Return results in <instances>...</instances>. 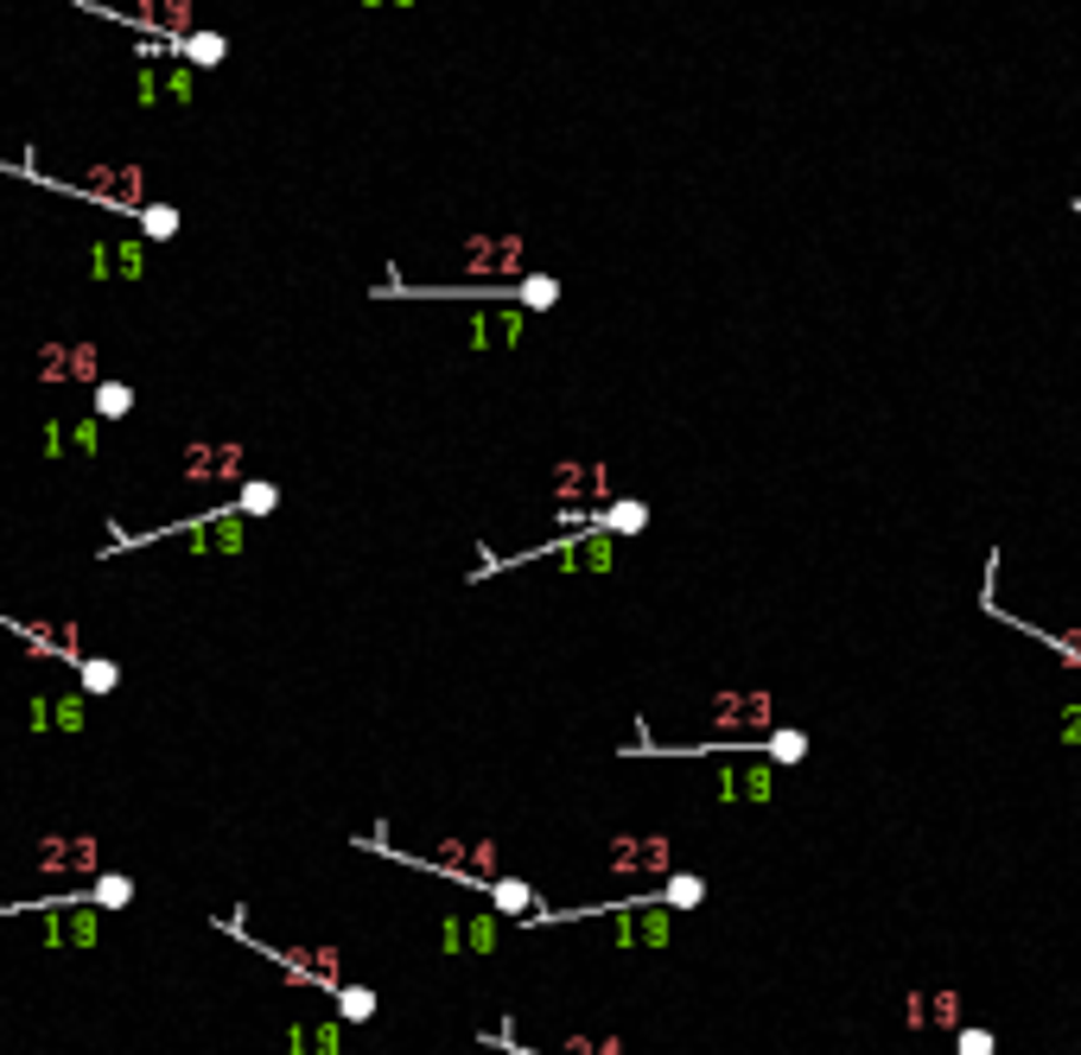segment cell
Listing matches in <instances>:
<instances>
[{"label":"cell","instance_id":"cell-38","mask_svg":"<svg viewBox=\"0 0 1081 1055\" xmlns=\"http://www.w3.org/2000/svg\"><path fill=\"white\" fill-rule=\"evenodd\" d=\"M64 452H71V445H64V427L51 420V427H45V458H64Z\"/></svg>","mask_w":1081,"mask_h":1055},{"label":"cell","instance_id":"cell-24","mask_svg":"<svg viewBox=\"0 0 1081 1055\" xmlns=\"http://www.w3.org/2000/svg\"><path fill=\"white\" fill-rule=\"evenodd\" d=\"M89 407H96L103 427H109V420H128V413H134V388H128V382H96Z\"/></svg>","mask_w":1081,"mask_h":1055},{"label":"cell","instance_id":"cell-18","mask_svg":"<svg viewBox=\"0 0 1081 1055\" xmlns=\"http://www.w3.org/2000/svg\"><path fill=\"white\" fill-rule=\"evenodd\" d=\"M172 51H179V64H185V71H217V64L229 58V38L211 33V26H197V33L172 38Z\"/></svg>","mask_w":1081,"mask_h":1055},{"label":"cell","instance_id":"cell-27","mask_svg":"<svg viewBox=\"0 0 1081 1055\" xmlns=\"http://www.w3.org/2000/svg\"><path fill=\"white\" fill-rule=\"evenodd\" d=\"M458 942L471 954H490V947H503V922L496 915H458Z\"/></svg>","mask_w":1081,"mask_h":1055},{"label":"cell","instance_id":"cell-22","mask_svg":"<svg viewBox=\"0 0 1081 1055\" xmlns=\"http://www.w3.org/2000/svg\"><path fill=\"white\" fill-rule=\"evenodd\" d=\"M83 897H89V910H128V903H134V877L128 872H103Z\"/></svg>","mask_w":1081,"mask_h":1055},{"label":"cell","instance_id":"cell-39","mask_svg":"<svg viewBox=\"0 0 1081 1055\" xmlns=\"http://www.w3.org/2000/svg\"><path fill=\"white\" fill-rule=\"evenodd\" d=\"M26 726H33V731H51V706H45V699H33V706H26Z\"/></svg>","mask_w":1081,"mask_h":1055},{"label":"cell","instance_id":"cell-30","mask_svg":"<svg viewBox=\"0 0 1081 1055\" xmlns=\"http://www.w3.org/2000/svg\"><path fill=\"white\" fill-rule=\"evenodd\" d=\"M109 261L121 280H147V242H109Z\"/></svg>","mask_w":1081,"mask_h":1055},{"label":"cell","instance_id":"cell-21","mask_svg":"<svg viewBox=\"0 0 1081 1055\" xmlns=\"http://www.w3.org/2000/svg\"><path fill=\"white\" fill-rule=\"evenodd\" d=\"M229 509L242 515V521H255V515H274L280 509V483H267V477H249L242 490H236V503Z\"/></svg>","mask_w":1081,"mask_h":1055},{"label":"cell","instance_id":"cell-32","mask_svg":"<svg viewBox=\"0 0 1081 1055\" xmlns=\"http://www.w3.org/2000/svg\"><path fill=\"white\" fill-rule=\"evenodd\" d=\"M141 229H147V242H172V236H179V211H172V204H147V211H141Z\"/></svg>","mask_w":1081,"mask_h":1055},{"label":"cell","instance_id":"cell-16","mask_svg":"<svg viewBox=\"0 0 1081 1055\" xmlns=\"http://www.w3.org/2000/svg\"><path fill=\"white\" fill-rule=\"evenodd\" d=\"M903 1023L910 1030H961V992H910Z\"/></svg>","mask_w":1081,"mask_h":1055},{"label":"cell","instance_id":"cell-14","mask_svg":"<svg viewBox=\"0 0 1081 1055\" xmlns=\"http://www.w3.org/2000/svg\"><path fill=\"white\" fill-rule=\"evenodd\" d=\"M96 942H103V910H89V903L45 910V947H96Z\"/></svg>","mask_w":1081,"mask_h":1055},{"label":"cell","instance_id":"cell-19","mask_svg":"<svg viewBox=\"0 0 1081 1055\" xmlns=\"http://www.w3.org/2000/svg\"><path fill=\"white\" fill-rule=\"evenodd\" d=\"M777 795V769H719V801H770Z\"/></svg>","mask_w":1081,"mask_h":1055},{"label":"cell","instance_id":"cell-20","mask_svg":"<svg viewBox=\"0 0 1081 1055\" xmlns=\"http://www.w3.org/2000/svg\"><path fill=\"white\" fill-rule=\"evenodd\" d=\"M509 305H516V312H554L560 305V280L554 274H523V280L509 287Z\"/></svg>","mask_w":1081,"mask_h":1055},{"label":"cell","instance_id":"cell-33","mask_svg":"<svg viewBox=\"0 0 1081 1055\" xmlns=\"http://www.w3.org/2000/svg\"><path fill=\"white\" fill-rule=\"evenodd\" d=\"M64 445H71L76 458H89V452L103 445V420L89 413V420H76V427H64Z\"/></svg>","mask_w":1081,"mask_h":1055},{"label":"cell","instance_id":"cell-25","mask_svg":"<svg viewBox=\"0 0 1081 1055\" xmlns=\"http://www.w3.org/2000/svg\"><path fill=\"white\" fill-rule=\"evenodd\" d=\"M757 751H764V757H770V764H802V757H808V731H795V726H777V731H770V738H764V744H757Z\"/></svg>","mask_w":1081,"mask_h":1055},{"label":"cell","instance_id":"cell-8","mask_svg":"<svg viewBox=\"0 0 1081 1055\" xmlns=\"http://www.w3.org/2000/svg\"><path fill=\"white\" fill-rule=\"evenodd\" d=\"M604 865L617 877H669L674 872V839L669 834H617L604 846Z\"/></svg>","mask_w":1081,"mask_h":1055},{"label":"cell","instance_id":"cell-37","mask_svg":"<svg viewBox=\"0 0 1081 1055\" xmlns=\"http://www.w3.org/2000/svg\"><path fill=\"white\" fill-rule=\"evenodd\" d=\"M89 280H115V261H109V242H89Z\"/></svg>","mask_w":1081,"mask_h":1055},{"label":"cell","instance_id":"cell-9","mask_svg":"<svg viewBox=\"0 0 1081 1055\" xmlns=\"http://www.w3.org/2000/svg\"><path fill=\"white\" fill-rule=\"evenodd\" d=\"M777 706L764 687H719L712 693V726L719 731H770Z\"/></svg>","mask_w":1081,"mask_h":1055},{"label":"cell","instance_id":"cell-35","mask_svg":"<svg viewBox=\"0 0 1081 1055\" xmlns=\"http://www.w3.org/2000/svg\"><path fill=\"white\" fill-rule=\"evenodd\" d=\"M954 1055H993V1036L973 1030V1023H961V1030H954Z\"/></svg>","mask_w":1081,"mask_h":1055},{"label":"cell","instance_id":"cell-26","mask_svg":"<svg viewBox=\"0 0 1081 1055\" xmlns=\"http://www.w3.org/2000/svg\"><path fill=\"white\" fill-rule=\"evenodd\" d=\"M71 674H76V693H115V687H121V668H115V661H103V656H83Z\"/></svg>","mask_w":1081,"mask_h":1055},{"label":"cell","instance_id":"cell-28","mask_svg":"<svg viewBox=\"0 0 1081 1055\" xmlns=\"http://www.w3.org/2000/svg\"><path fill=\"white\" fill-rule=\"evenodd\" d=\"M45 706H51V731H71L76 738V731L89 726V706H83V693L76 687H64L58 699H45Z\"/></svg>","mask_w":1081,"mask_h":1055},{"label":"cell","instance_id":"cell-11","mask_svg":"<svg viewBox=\"0 0 1081 1055\" xmlns=\"http://www.w3.org/2000/svg\"><path fill=\"white\" fill-rule=\"evenodd\" d=\"M0 623H7V630H13V636H26V649H33V656H58V661H64V668H76V661H83V643H76V636H83V630H76V623H45V618H7V611H0Z\"/></svg>","mask_w":1081,"mask_h":1055},{"label":"cell","instance_id":"cell-17","mask_svg":"<svg viewBox=\"0 0 1081 1055\" xmlns=\"http://www.w3.org/2000/svg\"><path fill=\"white\" fill-rule=\"evenodd\" d=\"M484 890H490V910H496V915H516V928H528V922L541 915V903H535V884H523V877H490Z\"/></svg>","mask_w":1081,"mask_h":1055},{"label":"cell","instance_id":"cell-6","mask_svg":"<svg viewBox=\"0 0 1081 1055\" xmlns=\"http://www.w3.org/2000/svg\"><path fill=\"white\" fill-rule=\"evenodd\" d=\"M33 872H45V877H103V839L96 834H45L33 846Z\"/></svg>","mask_w":1081,"mask_h":1055},{"label":"cell","instance_id":"cell-31","mask_svg":"<svg viewBox=\"0 0 1081 1055\" xmlns=\"http://www.w3.org/2000/svg\"><path fill=\"white\" fill-rule=\"evenodd\" d=\"M159 89H166V103H179V109H185L191 96H197V71H185V64H166V71H159Z\"/></svg>","mask_w":1081,"mask_h":1055},{"label":"cell","instance_id":"cell-7","mask_svg":"<svg viewBox=\"0 0 1081 1055\" xmlns=\"http://www.w3.org/2000/svg\"><path fill=\"white\" fill-rule=\"evenodd\" d=\"M548 490H554L560 515H579V503H611L617 496V483H611V465H592V458H566L548 471Z\"/></svg>","mask_w":1081,"mask_h":1055},{"label":"cell","instance_id":"cell-2","mask_svg":"<svg viewBox=\"0 0 1081 1055\" xmlns=\"http://www.w3.org/2000/svg\"><path fill=\"white\" fill-rule=\"evenodd\" d=\"M33 184H64V179H33ZM64 191H83V197H96L109 211H128V217L147 211V172L141 166H89L83 184H64Z\"/></svg>","mask_w":1081,"mask_h":1055},{"label":"cell","instance_id":"cell-12","mask_svg":"<svg viewBox=\"0 0 1081 1055\" xmlns=\"http://www.w3.org/2000/svg\"><path fill=\"white\" fill-rule=\"evenodd\" d=\"M566 521H573V528H592V535H604V541H630V535H649L656 509H649V503H636V496H611L604 509L566 515Z\"/></svg>","mask_w":1081,"mask_h":1055},{"label":"cell","instance_id":"cell-5","mask_svg":"<svg viewBox=\"0 0 1081 1055\" xmlns=\"http://www.w3.org/2000/svg\"><path fill=\"white\" fill-rule=\"evenodd\" d=\"M255 954H267L274 967H287L299 985H319V992H337L344 985V954L332 942H312V947H287V942H249Z\"/></svg>","mask_w":1081,"mask_h":1055},{"label":"cell","instance_id":"cell-23","mask_svg":"<svg viewBox=\"0 0 1081 1055\" xmlns=\"http://www.w3.org/2000/svg\"><path fill=\"white\" fill-rule=\"evenodd\" d=\"M656 903H662V910H700V903H707V877L669 872V890H656Z\"/></svg>","mask_w":1081,"mask_h":1055},{"label":"cell","instance_id":"cell-34","mask_svg":"<svg viewBox=\"0 0 1081 1055\" xmlns=\"http://www.w3.org/2000/svg\"><path fill=\"white\" fill-rule=\"evenodd\" d=\"M134 103H141V109H159V103H166V89H159V71H153V64L134 71Z\"/></svg>","mask_w":1081,"mask_h":1055},{"label":"cell","instance_id":"cell-4","mask_svg":"<svg viewBox=\"0 0 1081 1055\" xmlns=\"http://www.w3.org/2000/svg\"><path fill=\"white\" fill-rule=\"evenodd\" d=\"M33 375L45 388H64V382H103V350L89 337H58V344H38L33 357Z\"/></svg>","mask_w":1081,"mask_h":1055},{"label":"cell","instance_id":"cell-1","mask_svg":"<svg viewBox=\"0 0 1081 1055\" xmlns=\"http://www.w3.org/2000/svg\"><path fill=\"white\" fill-rule=\"evenodd\" d=\"M523 236L516 229H496V236H471L465 242V274L471 287H516L523 280Z\"/></svg>","mask_w":1081,"mask_h":1055},{"label":"cell","instance_id":"cell-3","mask_svg":"<svg viewBox=\"0 0 1081 1055\" xmlns=\"http://www.w3.org/2000/svg\"><path fill=\"white\" fill-rule=\"evenodd\" d=\"M185 483H204V490H229V483H249V452L236 439H191L185 458H179Z\"/></svg>","mask_w":1081,"mask_h":1055},{"label":"cell","instance_id":"cell-29","mask_svg":"<svg viewBox=\"0 0 1081 1055\" xmlns=\"http://www.w3.org/2000/svg\"><path fill=\"white\" fill-rule=\"evenodd\" d=\"M337 1018H344V1023H370L375 1018V992H370V985H350V980H344V985H337Z\"/></svg>","mask_w":1081,"mask_h":1055},{"label":"cell","instance_id":"cell-13","mask_svg":"<svg viewBox=\"0 0 1081 1055\" xmlns=\"http://www.w3.org/2000/svg\"><path fill=\"white\" fill-rule=\"evenodd\" d=\"M115 13L134 20L141 33H159L166 45L185 38V33H197V7H191V0H141V7H115Z\"/></svg>","mask_w":1081,"mask_h":1055},{"label":"cell","instance_id":"cell-10","mask_svg":"<svg viewBox=\"0 0 1081 1055\" xmlns=\"http://www.w3.org/2000/svg\"><path fill=\"white\" fill-rule=\"evenodd\" d=\"M172 535H179L185 553L204 560V553H242L249 547V521L236 509H217V515H204V521H191V528H172Z\"/></svg>","mask_w":1081,"mask_h":1055},{"label":"cell","instance_id":"cell-15","mask_svg":"<svg viewBox=\"0 0 1081 1055\" xmlns=\"http://www.w3.org/2000/svg\"><path fill=\"white\" fill-rule=\"evenodd\" d=\"M528 319L509 305V312H478L471 325H465V350H516L523 344Z\"/></svg>","mask_w":1081,"mask_h":1055},{"label":"cell","instance_id":"cell-36","mask_svg":"<svg viewBox=\"0 0 1081 1055\" xmlns=\"http://www.w3.org/2000/svg\"><path fill=\"white\" fill-rule=\"evenodd\" d=\"M1056 738H1062V744H1081V699H1069V706L1056 712Z\"/></svg>","mask_w":1081,"mask_h":1055}]
</instances>
